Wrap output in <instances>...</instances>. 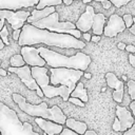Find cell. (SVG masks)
<instances>
[{
  "instance_id": "5bb4252c",
  "label": "cell",
  "mask_w": 135,
  "mask_h": 135,
  "mask_svg": "<svg viewBox=\"0 0 135 135\" xmlns=\"http://www.w3.org/2000/svg\"><path fill=\"white\" fill-rule=\"evenodd\" d=\"M35 122L47 135H56V134L59 135L61 133V131L63 130V127H62L63 124H60V123H57L55 121L44 119L41 117H35Z\"/></svg>"
},
{
  "instance_id": "d6986e66",
  "label": "cell",
  "mask_w": 135,
  "mask_h": 135,
  "mask_svg": "<svg viewBox=\"0 0 135 135\" xmlns=\"http://www.w3.org/2000/svg\"><path fill=\"white\" fill-rule=\"evenodd\" d=\"M105 80H107V84L111 89H114V90L123 84V81L119 80L118 77L114 73H112V72H109V73L105 74Z\"/></svg>"
},
{
  "instance_id": "44dd1931",
  "label": "cell",
  "mask_w": 135,
  "mask_h": 135,
  "mask_svg": "<svg viewBox=\"0 0 135 135\" xmlns=\"http://www.w3.org/2000/svg\"><path fill=\"white\" fill-rule=\"evenodd\" d=\"M9 64H11V66H14V68H20V66L25 65L26 63H25L22 55L21 54H17V55H14V56L11 57Z\"/></svg>"
},
{
  "instance_id": "4316f807",
  "label": "cell",
  "mask_w": 135,
  "mask_h": 135,
  "mask_svg": "<svg viewBox=\"0 0 135 135\" xmlns=\"http://www.w3.org/2000/svg\"><path fill=\"white\" fill-rule=\"evenodd\" d=\"M112 2V4L115 6V7H121L122 5H126L128 4L131 0H110Z\"/></svg>"
},
{
  "instance_id": "bcb514c9",
  "label": "cell",
  "mask_w": 135,
  "mask_h": 135,
  "mask_svg": "<svg viewBox=\"0 0 135 135\" xmlns=\"http://www.w3.org/2000/svg\"><path fill=\"white\" fill-rule=\"evenodd\" d=\"M84 77H85V78H88V79H90V78L92 77V75H91L90 73H84Z\"/></svg>"
},
{
  "instance_id": "2e32d148",
  "label": "cell",
  "mask_w": 135,
  "mask_h": 135,
  "mask_svg": "<svg viewBox=\"0 0 135 135\" xmlns=\"http://www.w3.org/2000/svg\"><path fill=\"white\" fill-rule=\"evenodd\" d=\"M104 24H105V17L101 13H97L94 16V22L92 26V31L94 35H99L101 36L103 34L104 30Z\"/></svg>"
},
{
  "instance_id": "ab89813d",
  "label": "cell",
  "mask_w": 135,
  "mask_h": 135,
  "mask_svg": "<svg viewBox=\"0 0 135 135\" xmlns=\"http://www.w3.org/2000/svg\"><path fill=\"white\" fill-rule=\"evenodd\" d=\"M129 31H130V33H131V34L135 35V22H134V24L129 28Z\"/></svg>"
},
{
  "instance_id": "f1b7e54d",
  "label": "cell",
  "mask_w": 135,
  "mask_h": 135,
  "mask_svg": "<svg viewBox=\"0 0 135 135\" xmlns=\"http://www.w3.org/2000/svg\"><path fill=\"white\" fill-rule=\"evenodd\" d=\"M112 128H113L114 131H116V132H120V123H119V120H118L117 117L114 119V122H113Z\"/></svg>"
},
{
  "instance_id": "277c9868",
  "label": "cell",
  "mask_w": 135,
  "mask_h": 135,
  "mask_svg": "<svg viewBox=\"0 0 135 135\" xmlns=\"http://www.w3.org/2000/svg\"><path fill=\"white\" fill-rule=\"evenodd\" d=\"M0 132L1 135H40L30 122L22 123L17 113L3 102H0Z\"/></svg>"
},
{
  "instance_id": "7c38bea8",
  "label": "cell",
  "mask_w": 135,
  "mask_h": 135,
  "mask_svg": "<svg viewBox=\"0 0 135 135\" xmlns=\"http://www.w3.org/2000/svg\"><path fill=\"white\" fill-rule=\"evenodd\" d=\"M116 117L118 118L120 123V131H127L135 123L133 113H131V111H129L124 107H116Z\"/></svg>"
},
{
  "instance_id": "ee69618b",
  "label": "cell",
  "mask_w": 135,
  "mask_h": 135,
  "mask_svg": "<svg viewBox=\"0 0 135 135\" xmlns=\"http://www.w3.org/2000/svg\"><path fill=\"white\" fill-rule=\"evenodd\" d=\"M0 75H1V76H6V75H7V72L4 71L3 69H0Z\"/></svg>"
},
{
  "instance_id": "1f68e13d",
  "label": "cell",
  "mask_w": 135,
  "mask_h": 135,
  "mask_svg": "<svg viewBox=\"0 0 135 135\" xmlns=\"http://www.w3.org/2000/svg\"><path fill=\"white\" fill-rule=\"evenodd\" d=\"M102 6H103V8L109 9V8L112 6V2H111L110 0H105V1H103V2H102Z\"/></svg>"
},
{
  "instance_id": "8fae6325",
  "label": "cell",
  "mask_w": 135,
  "mask_h": 135,
  "mask_svg": "<svg viewBox=\"0 0 135 135\" xmlns=\"http://www.w3.org/2000/svg\"><path fill=\"white\" fill-rule=\"evenodd\" d=\"M95 12L93 6L91 5H86L85 7V12L81 14V16L79 17V19L76 21V27L78 30H80L83 33H86L88 31L92 30L93 26V22H94V16H95Z\"/></svg>"
},
{
  "instance_id": "7bdbcfd3",
  "label": "cell",
  "mask_w": 135,
  "mask_h": 135,
  "mask_svg": "<svg viewBox=\"0 0 135 135\" xmlns=\"http://www.w3.org/2000/svg\"><path fill=\"white\" fill-rule=\"evenodd\" d=\"M4 45H6V44L4 43V41L2 40V38L0 37V50H2V49L4 47Z\"/></svg>"
},
{
  "instance_id": "484cf974",
  "label": "cell",
  "mask_w": 135,
  "mask_h": 135,
  "mask_svg": "<svg viewBox=\"0 0 135 135\" xmlns=\"http://www.w3.org/2000/svg\"><path fill=\"white\" fill-rule=\"evenodd\" d=\"M69 102L74 103L75 105H78V107H81V108L84 107V104H85V102H83L81 99H79V98H77V97H72V96H70Z\"/></svg>"
},
{
  "instance_id": "cb8c5ba5",
  "label": "cell",
  "mask_w": 135,
  "mask_h": 135,
  "mask_svg": "<svg viewBox=\"0 0 135 135\" xmlns=\"http://www.w3.org/2000/svg\"><path fill=\"white\" fill-rule=\"evenodd\" d=\"M123 20H124V23H126V26L127 28H130L133 24H134V19H133V16L131 14H124L122 16Z\"/></svg>"
},
{
  "instance_id": "9c48e42d",
  "label": "cell",
  "mask_w": 135,
  "mask_h": 135,
  "mask_svg": "<svg viewBox=\"0 0 135 135\" xmlns=\"http://www.w3.org/2000/svg\"><path fill=\"white\" fill-rule=\"evenodd\" d=\"M20 54L22 55L25 63L30 66H44V64H46V61L40 55V47L37 49L32 45H23Z\"/></svg>"
},
{
  "instance_id": "8d00e7d4",
  "label": "cell",
  "mask_w": 135,
  "mask_h": 135,
  "mask_svg": "<svg viewBox=\"0 0 135 135\" xmlns=\"http://www.w3.org/2000/svg\"><path fill=\"white\" fill-rule=\"evenodd\" d=\"M99 40H100V36L99 35H93L92 38H91V41H93V42H98Z\"/></svg>"
},
{
  "instance_id": "f546056e",
  "label": "cell",
  "mask_w": 135,
  "mask_h": 135,
  "mask_svg": "<svg viewBox=\"0 0 135 135\" xmlns=\"http://www.w3.org/2000/svg\"><path fill=\"white\" fill-rule=\"evenodd\" d=\"M122 135H135V123L130 129H128L127 131H124V133Z\"/></svg>"
},
{
  "instance_id": "e0dca14e",
  "label": "cell",
  "mask_w": 135,
  "mask_h": 135,
  "mask_svg": "<svg viewBox=\"0 0 135 135\" xmlns=\"http://www.w3.org/2000/svg\"><path fill=\"white\" fill-rule=\"evenodd\" d=\"M65 126H66V128H69V129L79 133L80 135H84L85 131L88 130V126H86L85 122L76 120L74 118H66Z\"/></svg>"
},
{
  "instance_id": "52a82bcc",
  "label": "cell",
  "mask_w": 135,
  "mask_h": 135,
  "mask_svg": "<svg viewBox=\"0 0 135 135\" xmlns=\"http://www.w3.org/2000/svg\"><path fill=\"white\" fill-rule=\"evenodd\" d=\"M8 72H14V73L20 78V80H21L30 90L35 91L39 97H43V96H44L42 90L40 89V86L38 85V83L36 82V80L34 79V77H33V75H32V66H30L28 64H25V65L20 66V68L9 66V68H8Z\"/></svg>"
},
{
  "instance_id": "60d3db41",
  "label": "cell",
  "mask_w": 135,
  "mask_h": 135,
  "mask_svg": "<svg viewBox=\"0 0 135 135\" xmlns=\"http://www.w3.org/2000/svg\"><path fill=\"white\" fill-rule=\"evenodd\" d=\"M5 19H0V31L3 28V26L5 25V21H4Z\"/></svg>"
},
{
  "instance_id": "603a6c76",
  "label": "cell",
  "mask_w": 135,
  "mask_h": 135,
  "mask_svg": "<svg viewBox=\"0 0 135 135\" xmlns=\"http://www.w3.org/2000/svg\"><path fill=\"white\" fill-rule=\"evenodd\" d=\"M128 92L132 100H135V81L134 80H128L127 82Z\"/></svg>"
},
{
  "instance_id": "e575fe53",
  "label": "cell",
  "mask_w": 135,
  "mask_h": 135,
  "mask_svg": "<svg viewBox=\"0 0 135 135\" xmlns=\"http://www.w3.org/2000/svg\"><path fill=\"white\" fill-rule=\"evenodd\" d=\"M82 38H84V40L85 41H91V38H92V36L86 32V33H83V35H82Z\"/></svg>"
},
{
  "instance_id": "7a4b0ae2",
  "label": "cell",
  "mask_w": 135,
  "mask_h": 135,
  "mask_svg": "<svg viewBox=\"0 0 135 135\" xmlns=\"http://www.w3.org/2000/svg\"><path fill=\"white\" fill-rule=\"evenodd\" d=\"M40 55L44 58L50 68H69L85 71L91 63V57L81 52L73 56H64L51 49L40 46Z\"/></svg>"
},
{
  "instance_id": "30bf717a",
  "label": "cell",
  "mask_w": 135,
  "mask_h": 135,
  "mask_svg": "<svg viewBox=\"0 0 135 135\" xmlns=\"http://www.w3.org/2000/svg\"><path fill=\"white\" fill-rule=\"evenodd\" d=\"M127 28L124 20L117 14H113L109 17L107 25L103 30V35L107 37H115L119 33H122Z\"/></svg>"
},
{
  "instance_id": "f35d334b",
  "label": "cell",
  "mask_w": 135,
  "mask_h": 135,
  "mask_svg": "<svg viewBox=\"0 0 135 135\" xmlns=\"http://www.w3.org/2000/svg\"><path fill=\"white\" fill-rule=\"evenodd\" d=\"M117 46H118V49H120V50H126L127 44H124L123 42H119V43L117 44Z\"/></svg>"
},
{
  "instance_id": "d6a6232c",
  "label": "cell",
  "mask_w": 135,
  "mask_h": 135,
  "mask_svg": "<svg viewBox=\"0 0 135 135\" xmlns=\"http://www.w3.org/2000/svg\"><path fill=\"white\" fill-rule=\"evenodd\" d=\"M126 50L129 52V53H135V45L134 44H128L126 46Z\"/></svg>"
},
{
  "instance_id": "7402d4cb",
  "label": "cell",
  "mask_w": 135,
  "mask_h": 135,
  "mask_svg": "<svg viewBox=\"0 0 135 135\" xmlns=\"http://www.w3.org/2000/svg\"><path fill=\"white\" fill-rule=\"evenodd\" d=\"M123 90H124V84L121 85V86H119V88H117V89H115L113 91V99L116 102H118V103H120L122 101V98H123Z\"/></svg>"
},
{
  "instance_id": "d4e9b609",
  "label": "cell",
  "mask_w": 135,
  "mask_h": 135,
  "mask_svg": "<svg viewBox=\"0 0 135 135\" xmlns=\"http://www.w3.org/2000/svg\"><path fill=\"white\" fill-rule=\"evenodd\" d=\"M0 37L2 38V40L4 41V43H5L6 45L9 44V42H8V30H7L6 25H4L3 28L0 31Z\"/></svg>"
},
{
  "instance_id": "7dc6e473",
  "label": "cell",
  "mask_w": 135,
  "mask_h": 135,
  "mask_svg": "<svg viewBox=\"0 0 135 135\" xmlns=\"http://www.w3.org/2000/svg\"><path fill=\"white\" fill-rule=\"evenodd\" d=\"M0 135H1V132H0Z\"/></svg>"
},
{
  "instance_id": "5b68a950",
  "label": "cell",
  "mask_w": 135,
  "mask_h": 135,
  "mask_svg": "<svg viewBox=\"0 0 135 135\" xmlns=\"http://www.w3.org/2000/svg\"><path fill=\"white\" fill-rule=\"evenodd\" d=\"M34 26H37L39 28H45L51 32H56V33H61V34H70L73 35L76 38H81V31L76 27V24L70 21H64L60 22L59 21V15L57 12H54L53 14L35 21L33 23Z\"/></svg>"
},
{
  "instance_id": "3957f363",
  "label": "cell",
  "mask_w": 135,
  "mask_h": 135,
  "mask_svg": "<svg viewBox=\"0 0 135 135\" xmlns=\"http://www.w3.org/2000/svg\"><path fill=\"white\" fill-rule=\"evenodd\" d=\"M12 98L21 111L31 116L41 117L60 124H65L66 116L63 114L62 110L58 105H53L51 109H49L45 102H41L39 104H31L25 100V98L22 95L18 93H14L12 95Z\"/></svg>"
},
{
  "instance_id": "9a60e30c",
  "label": "cell",
  "mask_w": 135,
  "mask_h": 135,
  "mask_svg": "<svg viewBox=\"0 0 135 135\" xmlns=\"http://www.w3.org/2000/svg\"><path fill=\"white\" fill-rule=\"evenodd\" d=\"M54 12H56V8L55 6H46L42 9H37V8H34L33 12H31V16L27 18V23H33L35 21H38L51 14H53Z\"/></svg>"
},
{
  "instance_id": "f6af8a7d",
  "label": "cell",
  "mask_w": 135,
  "mask_h": 135,
  "mask_svg": "<svg viewBox=\"0 0 135 135\" xmlns=\"http://www.w3.org/2000/svg\"><path fill=\"white\" fill-rule=\"evenodd\" d=\"M73 1H74V0H63V3L66 4V5H70V4H72Z\"/></svg>"
},
{
  "instance_id": "b9f144b4",
  "label": "cell",
  "mask_w": 135,
  "mask_h": 135,
  "mask_svg": "<svg viewBox=\"0 0 135 135\" xmlns=\"http://www.w3.org/2000/svg\"><path fill=\"white\" fill-rule=\"evenodd\" d=\"M83 1V3H89V2H91V1H97V2H103V1H105V0H82Z\"/></svg>"
},
{
  "instance_id": "8992f818",
  "label": "cell",
  "mask_w": 135,
  "mask_h": 135,
  "mask_svg": "<svg viewBox=\"0 0 135 135\" xmlns=\"http://www.w3.org/2000/svg\"><path fill=\"white\" fill-rule=\"evenodd\" d=\"M50 81L53 85H66L71 93L76 88L84 71L69 68H50Z\"/></svg>"
},
{
  "instance_id": "4fadbf2b",
  "label": "cell",
  "mask_w": 135,
  "mask_h": 135,
  "mask_svg": "<svg viewBox=\"0 0 135 135\" xmlns=\"http://www.w3.org/2000/svg\"><path fill=\"white\" fill-rule=\"evenodd\" d=\"M39 0H0V9L18 11L31 6H36Z\"/></svg>"
},
{
  "instance_id": "6da1fadb",
  "label": "cell",
  "mask_w": 135,
  "mask_h": 135,
  "mask_svg": "<svg viewBox=\"0 0 135 135\" xmlns=\"http://www.w3.org/2000/svg\"><path fill=\"white\" fill-rule=\"evenodd\" d=\"M39 43H44L49 46H55L60 49L81 50L85 46V43L83 41L74 37L73 35L51 32L45 28H39L37 26H34L31 23H25L21 28L18 44L20 46H23Z\"/></svg>"
},
{
  "instance_id": "ba28073f",
  "label": "cell",
  "mask_w": 135,
  "mask_h": 135,
  "mask_svg": "<svg viewBox=\"0 0 135 135\" xmlns=\"http://www.w3.org/2000/svg\"><path fill=\"white\" fill-rule=\"evenodd\" d=\"M30 16H31V12L23 9H18V11L0 9V19H6L14 31L18 28H22V26L25 24Z\"/></svg>"
},
{
  "instance_id": "d590c367",
  "label": "cell",
  "mask_w": 135,
  "mask_h": 135,
  "mask_svg": "<svg viewBox=\"0 0 135 135\" xmlns=\"http://www.w3.org/2000/svg\"><path fill=\"white\" fill-rule=\"evenodd\" d=\"M130 109H131V112L133 113V116H135V100H133L130 103Z\"/></svg>"
},
{
  "instance_id": "83f0119b",
  "label": "cell",
  "mask_w": 135,
  "mask_h": 135,
  "mask_svg": "<svg viewBox=\"0 0 135 135\" xmlns=\"http://www.w3.org/2000/svg\"><path fill=\"white\" fill-rule=\"evenodd\" d=\"M59 135H80V134L71 130V129H69V128H63V130L61 131V133Z\"/></svg>"
},
{
  "instance_id": "4dcf8cb0",
  "label": "cell",
  "mask_w": 135,
  "mask_h": 135,
  "mask_svg": "<svg viewBox=\"0 0 135 135\" xmlns=\"http://www.w3.org/2000/svg\"><path fill=\"white\" fill-rule=\"evenodd\" d=\"M20 33H21V28H18V30H15L14 33H13V39L18 41L19 37H20Z\"/></svg>"
},
{
  "instance_id": "ac0fdd59",
  "label": "cell",
  "mask_w": 135,
  "mask_h": 135,
  "mask_svg": "<svg viewBox=\"0 0 135 135\" xmlns=\"http://www.w3.org/2000/svg\"><path fill=\"white\" fill-rule=\"evenodd\" d=\"M72 97H77L79 99H81L83 102H88L89 101V97H88V93H86V89L84 88V84L82 82H78L76 88L74 89V91L71 93Z\"/></svg>"
},
{
  "instance_id": "836d02e7",
  "label": "cell",
  "mask_w": 135,
  "mask_h": 135,
  "mask_svg": "<svg viewBox=\"0 0 135 135\" xmlns=\"http://www.w3.org/2000/svg\"><path fill=\"white\" fill-rule=\"evenodd\" d=\"M129 61H130L131 65L135 68V55H132V54L130 53V55H129Z\"/></svg>"
},
{
  "instance_id": "ffe728a7",
  "label": "cell",
  "mask_w": 135,
  "mask_h": 135,
  "mask_svg": "<svg viewBox=\"0 0 135 135\" xmlns=\"http://www.w3.org/2000/svg\"><path fill=\"white\" fill-rule=\"evenodd\" d=\"M62 3H63V0H39L38 4L36 5V8L42 9L46 6H56Z\"/></svg>"
},
{
  "instance_id": "74e56055",
  "label": "cell",
  "mask_w": 135,
  "mask_h": 135,
  "mask_svg": "<svg viewBox=\"0 0 135 135\" xmlns=\"http://www.w3.org/2000/svg\"><path fill=\"white\" fill-rule=\"evenodd\" d=\"M84 135H97V133L95 131H93V130H86Z\"/></svg>"
}]
</instances>
